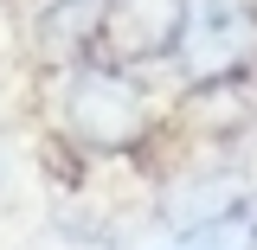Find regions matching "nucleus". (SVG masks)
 <instances>
[{
    "label": "nucleus",
    "mask_w": 257,
    "mask_h": 250,
    "mask_svg": "<svg viewBox=\"0 0 257 250\" xmlns=\"http://www.w3.org/2000/svg\"><path fill=\"white\" fill-rule=\"evenodd\" d=\"M199 0H103V52L109 64H161L180 52V39H187V20Z\"/></svg>",
    "instance_id": "7ed1b4c3"
},
{
    "label": "nucleus",
    "mask_w": 257,
    "mask_h": 250,
    "mask_svg": "<svg viewBox=\"0 0 257 250\" xmlns=\"http://www.w3.org/2000/svg\"><path fill=\"white\" fill-rule=\"evenodd\" d=\"M174 71L187 90H238L257 71V7L244 0H199L187 20V39L174 52Z\"/></svg>",
    "instance_id": "f03ea898"
},
{
    "label": "nucleus",
    "mask_w": 257,
    "mask_h": 250,
    "mask_svg": "<svg viewBox=\"0 0 257 250\" xmlns=\"http://www.w3.org/2000/svg\"><path fill=\"white\" fill-rule=\"evenodd\" d=\"M96 26H103V0H52V7H39L32 39H39L45 58L84 64V58H90V45H96Z\"/></svg>",
    "instance_id": "20e7f679"
},
{
    "label": "nucleus",
    "mask_w": 257,
    "mask_h": 250,
    "mask_svg": "<svg viewBox=\"0 0 257 250\" xmlns=\"http://www.w3.org/2000/svg\"><path fill=\"white\" fill-rule=\"evenodd\" d=\"M238 250H257V212L244 218V244H238Z\"/></svg>",
    "instance_id": "39448f33"
},
{
    "label": "nucleus",
    "mask_w": 257,
    "mask_h": 250,
    "mask_svg": "<svg viewBox=\"0 0 257 250\" xmlns=\"http://www.w3.org/2000/svg\"><path fill=\"white\" fill-rule=\"evenodd\" d=\"M180 250H225V244H180Z\"/></svg>",
    "instance_id": "423d86ee"
},
{
    "label": "nucleus",
    "mask_w": 257,
    "mask_h": 250,
    "mask_svg": "<svg viewBox=\"0 0 257 250\" xmlns=\"http://www.w3.org/2000/svg\"><path fill=\"white\" fill-rule=\"evenodd\" d=\"M58 128L84 154H128L155 135V96L109 58H84L58 84Z\"/></svg>",
    "instance_id": "f257e3e1"
}]
</instances>
